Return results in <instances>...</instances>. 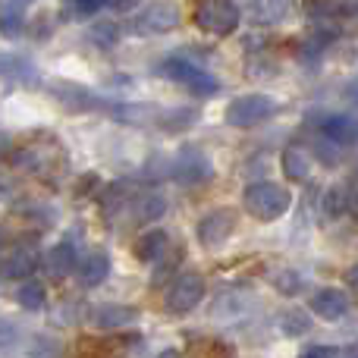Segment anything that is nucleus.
<instances>
[{"instance_id":"1","label":"nucleus","mask_w":358,"mask_h":358,"mask_svg":"<svg viewBox=\"0 0 358 358\" xmlns=\"http://www.w3.org/2000/svg\"><path fill=\"white\" fill-rule=\"evenodd\" d=\"M292 195L286 185L277 182H252L242 189V208L255 217V220H280L289 210Z\"/></svg>"},{"instance_id":"2","label":"nucleus","mask_w":358,"mask_h":358,"mask_svg":"<svg viewBox=\"0 0 358 358\" xmlns=\"http://www.w3.org/2000/svg\"><path fill=\"white\" fill-rule=\"evenodd\" d=\"M280 101L271 98V94H242V98L229 101L227 107V126L233 129H252V126H261L264 120L277 117Z\"/></svg>"},{"instance_id":"3","label":"nucleus","mask_w":358,"mask_h":358,"mask_svg":"<svg viewBox=\"0 0 358 358\" xmlns=\"http://www.w3.org/2000/svg\"><path fill=\"white\" fill-rule=\"evenodd\" d=\"M157 73H161L164 79L176 82V85L189 88V92L198 94V98H208V94L220 92V82H217L214 76L208 73V69L195 66V63L182 60V57H170V60H164L161 66H157Z\"/></svg>"},{"instance_id":"4","label":"nucleus","mask_w":358,"mask_h":358,"mask_svg":"<svg viewBox=\"0 0 358 358\" xmlns=\"http://www.w3.org/2000/svg\"><path fill=\"white\" fill-rule=\"evenodd\" d=\"M204 299V277L198 271H185L179 273L173 280V286L167 289V299H164V308H167V315H189V311H195L198 305H201Z\"/></svg>"},{"instance_id":"5","label":"nucleus","mask_w":358,"mask_h":358,"mask_svg":"<svg viewBox=\"0 0 358 358\" xmlns=\"http://www.w3.org/2000/svg\"><path fill=\"white\" fill-rule=\"evenodd\" d=\"M242 13L236 3H229V0H208V3H201L195 10V25L201 31H208V35H233L236 25H239Z\"/></svg>"},{"instance_id":"6","label":"nucleus","mask_w":358,"mask_h":358,"mask_svg":"<svg viewBox=\"0 0 358 358\" xmlns=\"http://www.w3.org/2000/svg\"><path fill=\"white\" fill-rule=\"evenodd\" d=\"M170 176H173L179 185H204L214 176V164H210V157L204 155L201 148L185 145V148H179L173 164H170Z\"/></svg>"},{"instance_id":"7","label":"nucleus","mask_w":358,"mask_h":358,"mask_svg":"<svg viewBox=\"0 0 358 358\" xmlns=\"http://www.w3.org/2000/svg\"><path fill=\"white\" fill-rule=\"evenodd\" d=\"M179 19L182 13L176 3H148L129 19V31L132 35H167L179 25Z\"/></svg>"},{"instance_id":"8","label":"nucleus","mask_w":358,"mask_h":358,"mask_svg":"<svg viewBox=\"0 0 358 358\" xmlns=\"http://www.w3.org/2000/svg\"><path fill=\"white\" fill-rule=\"evenodd\" d=\"M236 229V210L233 208H214L198 220V242L204 248H220Z\"/></svg>"},{"instance_id":"9","label":"nucleus","mask_w":358,"mask_h":358,"mask_svg":"<svg viewBox=\"0 0 358 358\" xmlns=\"http://www.w3.org/2000/svg\"><path fill=\"white\" fill-rule=\"evenodd\" d=\"M76 245L73 242H57V245H50L48 252H44V258H41V271H44V277H50L54 283H60V280H66L69 277V271L76 267Z\"/></svg>"},{"instance_id":"10","label":"nucleus","mask_w":358,"mask_h":358,"mask_svg":"<svg viewBox=\"0 0 358 358\" xmlns=\"http://www.w3.org/2000/svg\"><path fill=\"white\" fill-rule=\"evenodd\" d=\"M38 264H41V258H38L35 245H31V242H22V245H16L10 255H6V261L0 264V271H3V277L22 280L25 283V280L38 271Z\"/></svg>"},{"instance_id":"11","label":"nucleus","mask_w":358,"mask_h":358,"mask_svg":"<svg viewBox=\"0 0 358 358\" xmlns=\"http://www.w3.org/2000/svg\"><path fill=\"white\" fill-rule=\"evenodd\" d=\"M308 308L315 311L321 321H340V317H346V311H349V296L343 289L327 286V289H317L315 296H311Z\"/></svg>"},{"instance_id":"12","label":"nucleus","mask_w":358,"mask_h":358,"mask_svg":"<svg viewBox=\"0 0 358 358\" xmlns=\"http://www.w3.org/2000/svg\"><path fill=\"white\" fill-rule=\"evenodd\" d=\"M321 136L327 138L330 145L343 148V145H352L358 142V120L346 117V113H327L321 120Z\"/></svg>"},{"instance_id":"13","label":"nucleus","mask_w":358,"mask_h":358,"mask_svg":"<svg viewBox=\"0 0 358 358\" xmlns=\"http://www.w3.org/2000/svg\"><path fill=\"white\" fill-rule=\"evenodd\" d=\"M94 327L98 330H123V327H136L138 311L129 305H101L92 315Z\"/></svg>"},{"instance_id":"14","label":"nucleus","mask_w":358,"mask_h":358,"mask_svg":"<svg viewBox=\"0 0 358 358\" xmlns=\"http://www.w3.org/2000/svg\"><path fill=\"white\" fill-rule=\"evenodd\" d=\"M107 277H110V255L94 248V252L79 264V283L85 286V289H94V286H101Z\"/></svg>"},{"instance_id":"15","label":"nucleus","mask_w":358,"mask_h":358,"mask_svg":"<svg viewBox=\"0 0 358 358\" xmlns=\"http://www.w3.org/2000/svg\"><path fill=\"white\" fill-rule=\"evenodd\" d=\"M167 252H170V236L164 233V229H148V233L136 242L138 261H161Z\"/></svg>"},{"instance_id":"16","label":"nucleus","mask_w":358,"mask_h":358,"mask_svg":"<svg viewBox=\"0 0 358 358\" xmlns=\"http://www.w3.org/2000/svg\"><path fill=\"white\" fill-rule=\"evenodd\" d=\"M35 76L38 69L31 66L29 60L16 54H0V79H13V82H22V85H35Z\"/></svg>"},{"instance_id":"17","label":"nucleus","mask_w":358,"mask_h":358,"mask_svg":"<svg viewBox=\"0 0 358 358\" xmlns=\"http://www.w3.org/2000/svg\"><path fill=\"white\" fill-rule=\"evenodd\" d=\"M283 173L292 179V182H305V179L311 176V157L305 148H299V145H289V148L283 151Z\"/></svg>"},{"instance_id":"18","label":"nucleus","mask_w":358,"mask_h":358,"mask_svg":"<svg viewBox=\"0 0 358 358\" xmlns=\"http://www.w3.org/2000/svg\"><path fill=\"white\" fill-rule=\"evenodd\" d=\"M129 204H132V220L136 223H151L167 210V201H164L157 192H151V195H138L136 201H129Z\"/></svg>"},{"instance_id":"19","label":"nucleus","mask_w":358,"mask_h":358,"mask_svg":"<svg viewBox=\"0 0 358 358\" xmlns=\"http://www.w3.org/2000/svg\"><path fill=\"white\" fill-rule=\"evenodd\" d=\"M16 302H19V308H25V311H41L44 305H48V289H44V283H38V280H25L16 289Z\"/></svg>"},{"instance_id":"20","label":"nucleus","mask_w":358,"mask_h":358,"mask_svg":"<svg viewBox=\"0 0 358 358\" xmlns=\"http://www.w3.org/2000/svg\"><path fill=\"white\" fill-rule=\"evenodd\" d=\"M271 283H273V289H277L280 296H286V299H296L299 292L305 289V277L299 271H289V267H283V271H273L271 273Z\"/></svg>"},{"instance_id":"21","label":"nucleus","mask_w":358,"mask_h":358,"mask_svg":"<svg viewBox=\"0 0 358 358\" xmlns=\"http://www.w3.org/2000/svg\"><path fill=\"white\" fill-rule=\"evenodd\" d=\"M25 3H6L0 6V31H3L6 38H19L25 31Z\"/></svg>"},{"instance_id":"22","label":"nucleus","mask_w":358,"mask_h":358,"mask_svg":"<svg viewBox=\"0 0 358 358\" xmlns=\"http://www.w3.org/2000/svg\"><path fill=\"white\" fill-rule=\"evenodd\" d=\"M280 327H283L286 336H305L311 330V317L299 308H289L280 315Z\"/></svg>"},{"instance_id":"23","label":"nucleus","mask_w":358,"mask_h":358,"mask_svg":"<svg viewBox=\"0 0 358 358\" xmlns=\"http://www.w3.org/2000/svg\"><path fill=\"white\" fill-rule=\"evenodd\" d=\"M198 117V110H192V107H176V110H164L161 113V129L167 132H176V129H185V126H192Z\"/></svg>"},{"instance_id":"24","label":"nucleus","mask_w":358,"mask_h":358,"mask_svg":"<svg viewBox=\"0 0 358 358\" xmlns=\"http://www.w3.org/2000/svg\"><path fill=\"white\" fill-rule=\"evenodd\" d=\"M286 13H289V6L286 3H255L252 6V19L258 25H277Z\"/></svg>"},{"instance_id":"25","label":"nucleus","mask_w":358,"mask_h":358,"mask_svg":"<svg viewBox=\"0 0 358 358\" xmlns=\"http://www.w3.org/2000/svg\"><path fill=\"white\" fill-rule=\"evenodd\" d=\"M179 258H182V252H173V255H164V258L161 261H157V264H155V273H151V283H164V280H167L170 277V273H173L176 271V264H179Z\"/></svg>"},{"instance_id":"26","label":"nucleus","mask_w":358,"mask_h":358,"mask_svg":"<svg viewBox=\"0 0 358 358\" xmlns=\"http://www.w3.org/2000/svg\"><path fill=\"white\" fill-rule=\"evenodd\" d=\"M343 210H346V195H343L340 185H334V189L324 192V214H327V217H340Z\"/></svg>"},{"instance_id":"27","label":"nucleus","mask_w":358,"mask_h":358,"mask_svg":"<svg viewBox=\"0 0 358 358\" xmlns=\"http://www.w3.org/2000/svg\"><path fill=\"white\" fill-rule=\"evenodd\" d=\"M117 35H120V29L113 22H94L92 25V38L98 44H104V48H110V44L117 41Z\"/></svg>"},{"instance_id":"28","label":"nucleus","mask_w":358,"mask_h":358,"mask_svg":"<svg viewBox=\"0 0 358 358\" xmlns=\"http://www.w3.org/2000/svg\"><path fill=\"white\" fill-rule=\"evenodd\" d=\"M19 340V330L13 327L6 317H0V352H6V349H13Z\"/></svg>"},{"instance_id":"29","label":"nucleus","mask_w":358,"mask_h":358,"mask_svg":"<svg viewBox=\"0 0 358 358\" xmlns=\"http://www.w3.org/2000/svg\"><path fill=\"white\" fill-rule=\"evenodd\" d=\"M98 10H104V3H101V0H85V3L66 6V13H76V16H92V13H98Z\"/></svg>"},{"instance_id":"30","label":"nucleus","mask_w":358,"mask_h":358,"mask_svg":"<svg viewBox=\"0 0 358 358\" xmlns=\"http://www.w3.org/2000/svg\"><path fill=\"white\" fill-rule=\"evenodd\" d=\"M336 355H340L336 346H308L299 358H336Z\"/></svg>"},{"instance_id":"31","label":"nucleus","mask_w":358,"mask_h":358,"mask_svg":"<svg viewBox=\"0 0 358 358\" xmlns=\"http://www.w3.org/2000/svg\"><path fill=\"white\" fill-rule=\"evenodd\" d=\"M343 98H346L349 104L358 110V76H352V79L346 82V88H343Z\"/></svg>"},{"instance_id":"32","label":"nucleus","mask_w":358,"mask_h":358,"mask_svg":"<svg viewBox=\"0 0 358 358\" xmlns=\"http://www.w3.org/2000/svg\"><path fill=\"white\" fill-rule=\"evenodd\" d=\"M13 198V182L6 176H0V201H10Z\"/></svg>"},{"instance_id":"33","label":"nucleus","mask_w":358,"mask_h":358,"mask_svg":"<svg viewBox=\"0 0 358 358\" xmlns=\"http://www.w3.org/2000/svg\"><path fill=\"white\" fill-rule=\"evenodd\" d=\"M346 283L352 286V292L358 296V264H352V267H349V271H346Z\"/></svg>"},{"instance_id":"34","label":"nucleus","mask_w":358,"mask_h":358,"mask_svg":"<svg viewBox=\"0 0 358 358\" xmlns=\"http://www.w3.org/2000/svg\"><path fill=\"white\" fill-rule=\"evenodd\" d=\"M6 151H13V142H10V136H6V132H0V157H3Z\"/></svg>"},{"instance_id":"35","label":"nucleus","mask_w":358,"mask_h":358,"mask_svg":"<svg viewBox=\"0 0 358 358\" xmlns=\"http://www.w3.org/2000/svg\"><path fill=\"white\" fill-rule=\"evenodd\" d=\"M157 358H182V355H179V352H176V349H167V352H161V355H157Z\"/></svg>"},{"instance_id":"36","label":"nucleus","mask_w":358,"mask_h":358,"mask_svg":"<svg viewBox=\"0 0 358 358\" xmlns=\"http://www.w3.org/2000/svg\"><path fill=\"white\" fill-rule=\"evenodd\" d=\"M346 358H358V352H349V355H346Z\"/></svg>"},{"instance_id":"37","label":"nucleus","mask_w":358,"mask_h":358,"mask_svg":"<svg viewBox=\"0 0 358 358\" xmlns=\"http://www.w3.org/2000/svg\"><path fill=\"white\" fill-rule=\"evenodd\" d=\"M0 252H3V236H0Z\"/></svg>"}]
</instances>
